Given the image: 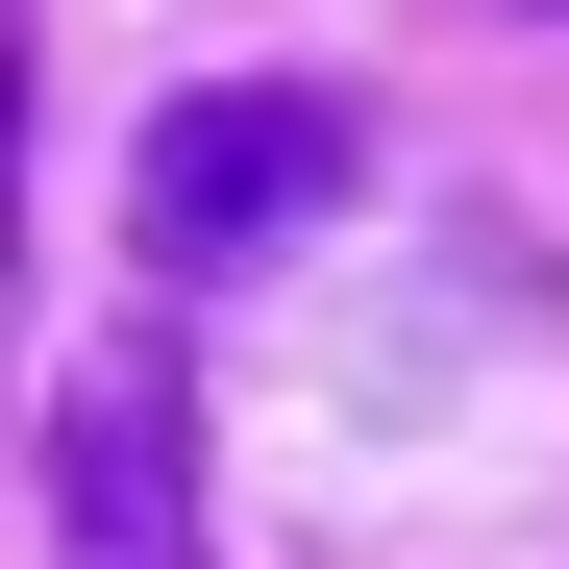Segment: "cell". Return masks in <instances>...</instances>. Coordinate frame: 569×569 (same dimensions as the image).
I'll return each mask as SVG.
<instances>
[{"label": "cell", "instance_id": "1", "mask_svg": "<svg viewBox=\"0 0 569 569\" xmlns=\"http://www.w3.org/2000/svg\"><path fill=\"white\" fill-rule=\"evenodd\" d=\"M347 173H371V124L322 100V74H199V100H149V149H124V248H149V272L322 248Z\"/></svg>", "mask_w": 569, "mask_h": 569}, {"label": "cell", "instance_id": "2", "mask_svg": "<svg viewBox=\"0 0 569 569\" xmlns=\"http://www.w3.org/2000/svg\"><path fill=\"white\" fill-rule=\"evenodd\" d=\"M50 569H223V496H199V371H173L149 322L124 347H74V397H50Z\"/></svg>", "mask_w": 569, "mask_h": 569}]
</instances>
